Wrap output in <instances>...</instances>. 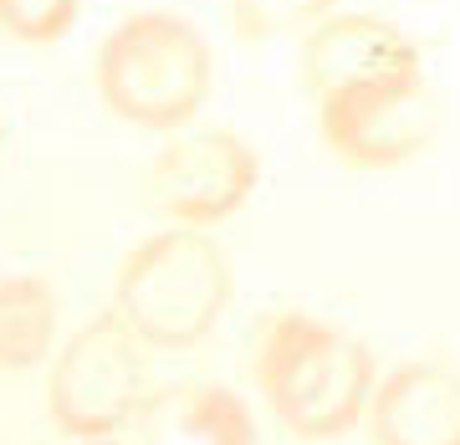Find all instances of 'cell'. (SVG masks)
I'll list each match as a JSON object with an SVG mask.
<instances>
[{
	"instance_id": "cell-1",
	"label": "cell",
	"mask_w": 460,
	"mask_h": 445,
	"mask_svg": "<svg viewBox=\"0 0 460 445\" xmlns=\"http://www.w3.org/2000/svg\"><path fill=\"white\" fill-rule=\"evenodd\" d=\"M378 369L353 333L313 313L266 317L256 338V384L296 441H338L363 420Z\"/></svg>"
},
{
	"instance_id": "cell-2",
	"label": "cell",
	"mask_w": 460,
	"mask_h": 445,
	"mask_svg": "<svg viewBox=\"0 0 460 445\" xmlns=\"http://www.w3.org/2000/svg\"><path fill=\"white\" fill-rule=\"evenodd\" d=\"M235 297V266L205 231L169 226L123 256L113 317L144 348H195L215 333Z\"/></svg>"
},
{
	"instance_id": "cell-3",
	"label": "cell",
	"mask_w": 460,
	"mask_h": 445,
	"mask_svg": "<svg viewBox=\"0 0 460 445\" xmlns=\"http://www.w3.org/2000/svg\"><path fill=\"white\" fill-rule=\"evenodd\" d=\"M215 51L180 11H133L98 47V98L108 113L154 133H180L205 108Z\"/></svg>"
},
{
	"instance_id": "cell-4",
	"label": "cell",
	"mask_w": 460,
	"mask_h": 445,
	"mask_svg": "<svg viewBox=\"0 0 460 445\" xmlns=\"http://www.w3.org/2000/svg\"><path fill=\"white\" fill-rule=\"evenodd\" d=\"M144 343L113 313L72 333L47 374L51 425L72 441H108L144 410Z\"/></svg>"
},
{
	"instance_id": "cell-5",
	"label": "cell",
	"mask_w": 460,
	"mask_h": 445,
	"mask_svg": "<svg viewBox=\"0 0 460 445\" xmlns=\"http://www.w3.org/2000/svg\"><path fill=\"white\" fill-rule=\"evenodd\" d=\"M445 129V102L414 77L348 83L317 98V133L348 169H399L420 159Z\"/></svg>"
},
{
	"instance_id": "cell-6",
	"label": "cell",
	"mask_w": 460,
	"mask_h": 445,
	"mask_svg": "<svg viewBox=\"0 0 460 445\" xmlns=\"http://www.w3.org/2000/svg\"><path fill=\"white\" fill-rule=\"evenodd\" d=\"M261 180L256 148L230 129H180L144 169V200L169 226H220Z\"/></svg>"
},
{
	"instance_id": "cell-7",
	"label": "cell",
	"mask_w": 460,
	"mask_h": 445,
	"mask_svg": "<svg viewBox=\"0 0 460 445\" xmlns=\"http://www.w3.org/2000/svg\"><path fill=\"white\" fill-rule=\"evenodd\" d=\"M302 87L323 98L332 87L374 83V77H414L425 57L414 36L374 11H328L302 41Z\"/></svg>"
},
{
	"instance_id": "cell-8",
	"label": "cell",
	"mask_w": 460,
	"mask_h": 445,
	"mask_svg": "<svg viewBox=\"0 0 460 445\" xmlns=\"http://www.w3.org/2000/svg\"><path fill=\"white\" fill-rule=\"evenodd\" d=\"M374 445H460V379L450 359H410L374 379L363 405Z\"/></svg>"
},
{
	"instance_id": "cell-9",
	"label": "cell",
	"mask_w": 460,
	"mask_h": 445,
	"mask_svg": "<svg viewBox=\"0 0 460 445\" xmlns=\"http://www.w3.org/2000/svg\"><path fill=\"white\" fill-rule=\"evenodd\" d=\"M148 445H256V420L226 384H190L148 410Z\"/></svg>"
},
{
	"instance_id": "cell-10",
	"label": "cell",
	"mask_w": 460,
	"mask_h": 445,
	"mask_svg": "<svg viewBox=\"0 0 460 445\" xmlns=\"http://www.w3.org/2000/svg\"><path fill=\"white\" fill-rule=\"evenodd\" d=\"M57 287L47 277H0V374H26L47 363L57 343Z\"/></svg>"
},
{
	"instance_id": "cell-11",
	"label": "cell",
	"mask_w": 460,
	"mask_h": 445,
	"mask_svg": "<svg viewBox=\"0 0 460 445\" xmlns=\"http://www.w3.org/2000/svg\"><path fill=\"white\" fill-rule=\"evenodd\" d=\"M338 0H226L230 31L241 41H277V36L313 31L317 21L328 16Z\"/></svg>"
},
{
	"instance_id": "cell-12",
	"label": "cell",
	"mask_w": 460,
	"mask_h": 445,
	"mask_svg": "<svg viewBox=\"0 0 460 445\" xmlns=\"http://www.w3.org/2000/svg\"><path fill=\"white\" fill-rule=\"evenodd\" d=\"M83 16V0H0V31L26 47L62 41Z\"/></svg>"
},
{
	"instance_id": "cell-13",
	"label": "cell",
	"mask_w": 460,
	"mask_h": 445,
	"mask_svg": "<svg viewBox=\"0 0 460 445\" xmlns=\"http://www.w3.org/2000/svg\"><path fill=\"white\" fill-rule=\"evenodd\" d=\"M83 445H113V441H83Z\"/></svg>"
}]
</instances>
